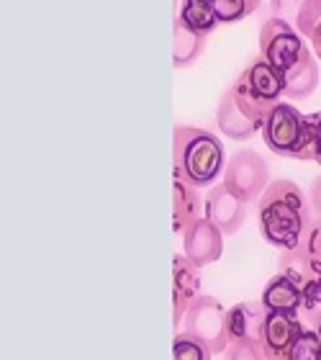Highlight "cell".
<instances>
[{"label": "cell", "instance_id": "cell-22", "mask_svg": "<svg viewBox=\"0 0 321 360\" xmlns=\"http://www.w3.org/2000/svg\"><path fill=\"white\" fill-rule=\"evenodd\" d=\"M262 0H214L221 23H237L247 15H252L260 8Z\"/></svg>", "mask_w": 321, "mask_h": 360}, {"label": "cell", "instance_id": "cell-21", "mask_svg": "<svg viewBox=\"0 0 321 360\" xmlns=\"http://www.w3.org/2000/svg\"><path fill=\"white\" fill-rule=\"evenodd\" d=\"M214 353L209 345H203L201 340L188 335V332H178L172 340V360H211Z\"/></svg>", "mask_w": 321, "mask_h": 360}, {"label": "cell", "instance_id": "cell-10", "mask_svg": "<svg viewBox=\"0 0 321 360\" xmlns=\"http://www.w3.org/2000/svg\"><path fill=\"white\" fill-rule=\"evenodd\" d=\"M303 330L306 327H303V319L299 314H277V311H270L260 335V347L262 353H265V358L285 360L291 345L299 340V335Z\"/></svg>", "mask_w": 321, "mask_h": 360}, {"label": "cell", "instance_id": "cell-16", "mask_svg": "<svg viewBox=\"0 0 321 360\" xmlns=\"http://www.w3.org/2000/svg\"><path fill=\"white\" fill-rule=\"evenodd\" d=\"M206 201L201 198L198 188L185 183V180H172V229L183 234L190 224L201 219Z\"/></svg>", "mask_w": 321, "mask_h": 360}, {"label": "cell", "instance_id": "cell-4", "mask_svg": "<svg viewBox=\"0 0 321 360\" xmlns=\"http://www.w3.org/2000/svg\"><path fill=\"white\" fill-rule=\"evenodd\" d=\"M183 332L193 335L209 345L214 355H224L229 347V330H226V309L216 296L203 293L193 307L188 309L185 319H183Z\"/></svg>", "mask_w": 321, "mask_h": 360}, {"label": "cell", "instance_id": "cell-20", "mask_svg": "<svg viewBox=\"0 0 321 360\" xmlns=\"http://www.w3.org/2000/svg\"><path fill=\"white\" fill-rule=\"evenodd\" d=\"M301 316L314 327L321 322V276L301 285Z\"/></svg>", "mask_w": 321, "mask_h": 360}, {"label": "cell", "instance_id": "cell-9", "mask_svg": "<svg viewBox=\"0 0 321 360\" xmlns=\"http://www.w3.org/2000/svg\"><path fill=\"white\" fill-rule=\"evenodd\" d=\"M198 265L190 263L183 252L172 257V322L175 327H183L188 309L203 296V278L198 273Z\"/></svg>", "mask_w": 321, "mask_h": 360}, {"label": "cell", "instance_id": "cell-7", "mask_svg": "<svg viewBox=\"0 0 321 360\" xmlns=\"http://www.w3.org/2000/svg\"><path fill=\"white\" fill-rule=\"evenodd\" d=\"M262 124H265V119L229 85L224 96L218 98V105H216L218 131L226 139L242 142V139H252L257 131H262Z\"/></svg>", "mask_w": 321, "mask_h": 360}, {"label": "cell", "instance_id": "cell-3", "mask_svg": "<svg viewBox=\"0 0 321 360\" xmlns=\"http://www.w3.org/2000/svg\"><path fill=\"white\" fill-rule=\"evenodd\" d=\"M262 142L273 155L299 162L316 160V131L311 113H301L296 105L280 103L262 124Z\"/></svg>", "mask_w": 321, "mask_h": 360}, {"label": "cell", "instance_id": "cell-28", "mask_svg": "<svg viewBox=\"0 0 321 360\" xmlns=\"http://www.w3.org/2000/svg\"><path fill=\"white\" fill-rule=\"evenodd\" d=\"M311 46H314L316 60H321V26H319V29H316L314 37H311Z\"/></svg>", "mask_w": 321, "mask_h": 360}, {"label": "cell", "instance_id": "cell-8", "mask_svg": "<svg viewBox=\"0 0 321 360\" xmlns=\"http://www.w3.org/2000/svg\"><path fill=\"white\" fill-rule=\"evenodd\" d=\"M224 237L226 234L209 217H201L183 232V255L198 268L218 263L224 255Z\"/></svg>", "mask_w": 321, "mask_h": 360}, {"label": "cell", "instance_id": "cell-23", "mask_svg": "<svg viewBox=\"0 0 321 360\" xmlns=\"http://www.w3.org/2000/svg\"><path fill=\"white\" fill-rule=\"evenodd\" d=\"M285 360H321V338L316 330H303L291 345Z\"/></svg>", "mask_w": 321, "mask_h": 360}, {"label": "cell", "instance_id": "cell-29", "mask_svg": "<svg viewBox=\"0 0 321 360\" xmlns=\"http://www.w3.org/2000/svg\"><path fill=\"white\" fill-rule=\"evenodd\" d=\"M314 330H316V332H319V338H321V322H319V324H316Z\"/></svg>", "mask_w": 321, "mask_h": 360}, {"label": "cell", "instance_id": "cell-12", "mask_svg": "<svg viewBox=\"0 0 321 360\" xmlns=\"http://www.w3.org/2000/svg\"><path fill=\"white\" fill-rule=\"evenodd\" d=\"M242 85H244L249 93H252L260 103L270 105V108H275L280 103V98L285 96L283 93V72H277L268 60H252L249 65L244 68V72L237 75Z\"/></svg>", "mask_w": 321, "mask_h": 360}, {"label": "cell", "instance_id": "cell-26", "mask_svg": "<svg viewBox=\"0 0 321 360\" xmlns=\"http://www.w3.org/2000/svg\"><path fill=\"white\" fill-rule=\"evenodd\" d=\"M308 201H311V209H314L316 219H321V175H319V178H314V183H311Z\"/></svg>", "mask_w": 321, "mask_h": 360}, {"label": "cell", "instance_id": "cell-18", "mask_svg": "<svg viewBox=\"0 0 321 360\" xmlns=\"http://www.w3.org/2000/svg\"><path fill=\"white\" fill-rule=\"evenodd\" d=\"M206 49V37L193 31L190 26L175 18V29H172V65L178 70L190 68L198 62V57Z\"/></svg>", "mask_w": 321, "mask_h": 360}, {"label": "cell", "instance_id": "cell-11", "mask_svg": "<svg viewBox=\"0 0 321 360\" xmlns=\"http://www.w3.org/2000/svg\"><path fill=\"white\" fill-rule=\"evenodd\" d=\"M206 217L229 237L242 229L247 219V201H242L240 195H234L224 183H218L209 191L206 195Z\"/></svg>", "mask_w": 321, "mask_h": 360}, {"label": "cell", "instance_id": "cell-2", "mask_svg": "<svg viewBox=\"0 0 321 360\" xmlns=\"http://www.w3.org/2000/svg\"><path fill=\"white\" fill-rule=\"evenodd\" d=\"M172 165L175 178L185 180L190 186H214V180H218L226 167L224 144L209 129L178 124L172 131Z\"/></svg>", "mask_w": 321, "mask_h": 360}, {"label": "cell", "instance_id": "cell-6", "mask_svg": "<svg viewBox=\"0 0 321 360\" xmlns=\"http://www.w3.org/2000/svg\"><path fill=\"white\" fill-rule=\"evenodd\" d=\"M303 52H306L303 37L288 21L270 15L260 26V57L268 60L277 72L285 75Z\"/></svg>", "mask_w": 321, "mask_h": 360}, {"label": "cell", "instance_id": "cell-24", "mask_svg": "<svg viewBox=\"0 0 321 360\" xmlns=\"http://www.w3.org/2000/svg\"><path fill=\"white\" fill-rule=\"evenodd\" d=\"M301 250H303L311 270H314L316 276H321V219H316L314 224L308 226L306 237L301 242Z\"/></svg>", "mask_w": 321, "mask_h": 360}, {"label": "cell", "instance_id": "cell-13", "mask_svg": "<svg viewBox=\"0 0 321 360\" xmlns=\"http://www.w3.org/2000/svg\"><path fill=\"white\" fill-rule=\"evenodd\" d=\"M268 309L262 301H240L226 309V330H229V342L232 340H252L260 342L262 327L268 319Z\"/></svg>", "mask_w": 321, "mask_h": 360}, {"label": "cell", "instance_id": "cell-25", "mask_svg": "<svg viewBox=\"0 0 321 360\" xmlns=\"http://www.w3.org/2000/svg\"><path fill=\"white\" fill-rule=\"evenodd\" d=\"M224 360H268L262 353L260 342H252V340H232L229 347H226Z\"/></svg>", "mask_w": 321, "mask_h": 360}, {"label": "cell", "instance_id": "cell-27", "mask_svg": "<svg viewBox=\"0 0 321 360\" xmlns=\"http://www.w3.org/2000/svg\"><path fill=\"white\" fill-rule=\"evenodd\" d=\"M311 119H314V131H316V165H321V111L311 113Z\"/></svg>", "mask_w": 321, "mask_h": 360}, {"label": "cell", "instance_id": "cell-5", "mask_svg": "<svg viewBox=\"0 0 321 360\" xmlns=\"http://www.w3.org/2000/svg\"><path fill=\"white\" fill-rule=\"evenodd\" d=\"M270 183L273 180H270L268 162L254 150H237L232 158L226 160L224 186L234 195H240L242 201H260V195L268 191Z\"/></svg>", "mask_w": 321, "mask_h": 360}, {"label": "cell", "instance_id": "cell-17", "mask_svg": "<svg viewBox=\"0 0 321 360\" xmlns=\"http://www.w3.org/2000/svg\"><path fill=\"white\" fill-rule=\"evenodd\" d=\"M316 88H319V65H316V54L306 49L301 54V60L283 75V93L291 101H303L314 96Z\"/></svg>", "mask_w": 321, "mask_h": 360}, {"label": "cell", "instance_id": "cell-19", "mask_svg": "<svg viewBox=\"0 0 321 360\" xmlns=\"http://www.w3.org/2000/svg\"><path fill=\"white\" fill-rule=\"evenodd\" d=\"M178 18L185 23V26H190L193 31L203 34V37H209L211 31L221 23L218 21L214 0H183V8H180Z\"/></svg>", "mask_w": 321, "mask_h": 360}, {"label": "cell", "instance_id": "cell-14", "mask_svg": "<svg viewBox=\"0 0 321 360\" xmlns=\"http://www.w3.org/2000/svg\"><path fill=\"white\" fill-rule=\"evenodd\" d=\"M275 18H283L301 37H314L321 26V0H270Z\"/></svg>", "mask_w": 321, "mask_h": 360}, {"label": "cell", "instance_id": "cell-1", "mask_svg": "<svg viewBox=\"0 0 321 360\" xmlns=\"http://www.w3.org/2000/svg\"><path fill=\"white\" fill-rule=\"evenodd\" d=\"M311 211V201H306L303 191L293 180H273L257 201V224L262 240L280 252L301 248L308 226L316 221Z\"/></svg>", "mask_w": 321, "mask_h": 360}, {"label": "cell", "instance_id": "cell-15", "mask_svg": "<svg viewBox=\"0 0 321 360\" xmlns=\"http://www.w3.org/2000/svg\"><path fill=\"white\" fill-rule=\"evenodd\" d=\"M262 304L277 314H301V285L296 278L277 270L262 288Z\"/></svg>", "mask_w": 321, "mask_h": 360}]
</instances>
